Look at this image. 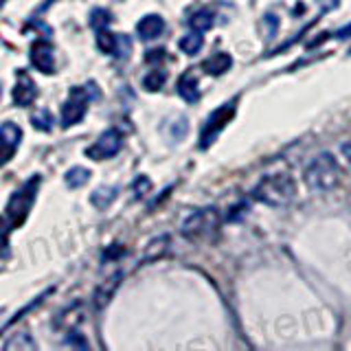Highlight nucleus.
<instances>
[{
  "instance_id": "f257e3e1",
  "label": "nucleus",
  "mask_w": 351,
  "mask_h": 351,
  "mask_svg": "<svg viewBox=\"0 0 351 351\" xmlns=\"http://www.w3.org/2000/svg\"><path fill=\"white\" fill-rule=\"evenodd\" d=\"M252 195L268 206H288L296 195V182L290 173H270L261 178Z\"/></svg>"
},
{
  "instance_id": "f03ea898",
  "label": "nucleus",
  "mask_w": 351,
  "mask_h": 351,
  "mask_svg": "<svg viewBox=\"0 0 351 351\" xmlns=\"http://www.w3.org/2000/svg\"><path fill=\"white\" fill-rule=\"evenodd\" d=\"M303 180L310 186L312 191H329L334 189L340 180V167L336 158L329 152L318 154V156L312 158V162L307 165L303 171Z\"/></svg>"
},
{
  "instance_id": "7ed1b4c3",
  "label": "nucleus",
  "mask_w": 351,
  "mask_h": 351,
  "mask_svg": "<svg viewBox=\"0 0 351 351\" xmlns=\"http://www.w3.org/2000/svg\"><path fill=\"white\" fill-rule=\"evenodd\" d=\"M40 182L42 178L40 176H31V178L20 186L16 193H11L9 202L5 206V217L9 219V224L18 228L25 224V219L29 217V211L33 202H36V195H38V189H40Z\"/></svg>"
},
{
  "instance_id": "20e7f679",
  "label": "nucleus",
  "mask_w": 351,
  "mask_h": 351,
  "mask_svg": "<svg viewBox=\"0 0 351 351\" xmlns=\"http://www.w3.org/2000/svg\"><path fill=\"white\" fill-rule=\"evenodd\" d=\"M97 97H99V90L95 84L73 86L69 93V99H66V104L62 106V128H71L75 123H80V121L86 117L88 104L95 101Z\"/></svg>"
},
{
  "instance_id": "39448f33",
  "label": "nucleus",
  "mask_w": 351,
  "mask_h": 351,
  "mask_svg": "<svg viewBox=\"0 0 351 351\" xmlns=\"http://www.w3.org/2000/svg\"><path fill=\"white\" fill-rule=\"evenodd\" d=\"M235 112H237V99L226 101L224 106H219L215 112H211V117L206 119V123L202 128V134H200V149H206V147L213 145V141L219 136V132L233 121Z\"/></svg>"
},
{
  "instance_id": "423d86ee",
  "label": "nucleus",
  "mask_w": 351,
  "mask_h": 351,
  "mask_svg": "<svg viewBox=\"0 0 351 351\" xmlns=\"http://www.w3.org/2000/svg\"><path fill=\"white\" fill-rule=\"evenodd\" d=\"M217 226H219L217 208L206 206V208H200V211H195L193 215L186 217V222L182 224V235L186 239H200L208 233H213Z\"/></svg>"
},
{
  "instance_id": "0eeeda50",
  "label": "nucleus",
  "mask_w": 351,
  "mask_h": 351,
  "mask_svg": "<svg viewBox=\"0 0 351 351\" xmlns=\"http://www.w3.org/2000/svg\"><path fill=\"white\" fill-rule=\"evenodd\" d=\"M121 147H123V136H121L119 130L112 128V130H106L104 134L86 149V156L93 160H106V158L117 156Z\"/></svg>"
},
{
  "instance_id": "6e6552de",
  "label": "nucleus",
  "mask_w": 351,
  "mask_h": 351,
  "mask_svg": "<svg viewBox=\"0 0 351 351\" xmlns=\"http://www.w3.org/2000/svg\"><path fill=\"white\" fill-rule=\"evenodd\" d=\"M22 138V130L7 121V123L0 125V165H5L11 156L16 154L18 145Z\"/></svg>"
},
{
  "instance_id": "1a4fd4ad",
  "label": "nucleus",
  "mask_w": 351,
  "mask_h": 351,
  "mask_svg": "<svg viewBox=\"0 0 351 351\" xmlns=\"http://www.w3.org/2000/svg\"><path fill=\"white\" fill-rule=\"evenodd\" d=\"M31 64L44 75L55 73V55H53V44L49 40H38L31 47Z\"/></svg>"
},
{
  "instance_id": "9d476101",
  "label": "nucleus",
  "mask_w": 351,
  "mask_h": 351,
  "mask_svg": "<svg viewBox=\"0 0 351 351\" xmlns=\"http://www.w3.org/2000/svg\"><path fill=\"white\" fill-rule=\"evenodd\" d=\"M36 95H38V90H36V84H33V80L25 71H18V82H16V88H14V104L20 106V108H27V106L33 104Z\"/></svg>"
},
{
  "instance_id": "9b49d317",
  "label": "nucleus",
  "mask_w": 351,
  "mask_h": 351,
  "mask_svg": "<svg viewBox=\"0 0 351 351\" xmlns=\"http://www.w3.org/2000/svg\"><path fill=\"white\" fill-rule=\"evenodd\" d=\"M162 31H165V20L156 14L141 18V22L136 25V33L141 40H156L162 36Z\"/></svg>"
},
{
  "instance_id": "f8f14e48",
  "label": "nucleus",
  "mask_w": 351,
  "mask_h": 351,
  "mask_svg": "<svg viewBox=\"0 0 351 351\" xmlns=\"http://www.w3.org/2000/svg\"><path fill=\"white\" fill-rule=\"evenodd\" d=\"M178 95L186 104H195L200 99V88H197V77L193 71H186L178 80Z\"/></svg>"
},
{
  "instance_id": "ddd939ff",
  "label": "nucleus",
  "mask_w": 351,
  "mask_h": 351,
  "mask_svg": "<svg viewBox=\"0 0 351 351\" xmlns=\"http://www.w3.org/2000/svg\"><path fill=\"white\" fill-rule=\"evenodd\" d=\"M230 66H233V58H230L228 53L219 51V53L211 55V58L202 62V71L208 75H224Z\"/></svg>"
},
{
  "instance_id": "4468645a",
  "label": "nucleus",
  "mask_w": 351,
  "mask_h": 351,
  "mask_svg": "<svg viewBox=\"0 0 351 351\" xmlns=\"http://www.w3.org/2000/svg\"><path fill=\"white\" fill-rule=\"evenodd\" d=\"M117 193H119L117 186H101V189H97L90 195V202H93V206L99 208V211H104V208H108L117 200Z\"/></svg>"
},
{
  "instance_id": "2eb2a0df",
  "label": "nucleus",
  "mask_w": 351,
  "mask_h": 351,
  "mask_svg": "<svg viewBox=\"0 0 351 351\" xmlns=\"http://www.w3.org/2000/svg\"><path fill=\"white\" fill-rule=\"evenodd\" d=\"M213 22H215V16H213V11L211 9H200V11H195V14L189 18V27L193 31H208L213 27Z\"/></svg>"
},
{
  "instance_id": "dca6fc26",
  "label": "nucleus",
  "mask_w": 351,
  "mask_h": 351,
  "mask_svg": "<svg viewBox=\"0 0 351 351\" xmlns=\"http://www.w3.org/2000/svg\"><path fill=\"white\" fill-rule=\"evenodd\" d=\"M97 47L101 49L106 55H117V47H119V33H110L108 29L97 31Z\"/></svg>"
},
{
  "instance_id": "f3484780",
  "label": "nucleus",
  "mask_w": 351,
  "mask_h": 351,
  "mask_svg": "<svg viewBox=\"0 0 351 351\" xmlns=\"http://www.w3.org/2000/svg\"><path fill=\"white\" fill-rule=\"evenodd\" d=\"M169 246V237L167 235H160L156 239L149 241V246L145 248V255H143V261H156L158 257H162L167 252Z\"/></svg>"
},
{
  "instance_id": "a211bd4d",
  "label": "nucleus",
  "mask_w": 351,
  "mask_h": 351,
  "mask_svg": "<svg viewBox=\"0 0 351 351\" xmlns=\"http://www.w3.org/2000/svg\"><path fill=\"white\" fill-rule=\"evenodd\" d=\"M178 47L182 53L186 55H195L197 51H200L204 47V38H202V33L200 31H193V33H186V36L180 38L178 42Z\"/></svg>"
},
{
  "instance_id": "6ab92c4d",
  "label": "nucleus",
  "mask_w": 351,
  "mask_h": 351,
  "mask_svg": "<svg viewBox=\"0 0 351 351\" xmlns=\"http://www.w3.org/2000/svg\"><path fill=\"white\" fill-rule=\"evenodd\" d=\"M119 281H121V272H117L112 279H108V283L99 285V290H97V294H95V303H97V307H104V305L108 303V299H110V296H112V292L117 290Z\"/></svg>"
},
{
  "instance_id": "aec40b11",
  "label": "nucleus",
  "mask_w": 351,
  "mask_h": 351,
  "mask_svg": "<svg viewBox=\"0 0 351 351\" xmlns=\"http://www.w3.org/2000/svg\"><path fill=\"white\" fill-rule=\"evenodd\" d=\"M66 184L71 186V189H80V186H84L88 180H90V171H88L86 167H73L66 171Z\"/></svg>"
},
{
  "instance_id": "412c9836",
  "label": "nucleus",
  "mask_w": 351,
  "mask_h": 351,
  "mask_svg": "<svg viewBox=\"0 0 351 351\" xmlns=\"http://www.w3.org/2000/svg\"><path fill=\"white\" fill-rule=\"evenodd\" d=\"M90 27L95 29V31H104V29H108L110 25H112V14H110L108 9H93L90 11Z\"/></svg>"
},
{
  "instance_id": "4be33fe9",
  "label": "nucleus",
  "mask_w": 351,
  "mask_h": 351,
  "mask_svg": "<svg viewBox=\"0 0 351 351\" xmlns=\"http://www.w3.org/2000/svg\"><path fill=\"white\" fill-rule=\"evenodd\" d=\"M53 123H55V119L49 110H36V112L31 114V125L40 132H49L53 128Z\"/></svg>"
},
{
  "instance_id": "5701e85b",
  "label": "nucleus",
  "mask_w": 351,
  "mask_h": 351,
  "mask_svg": "<svg viewBox=\"0 0 351 351\" xmlns=\"http://www.w3.org/2000/svg\"><path fill=\"white\" fill-rule=\"evenodd\" d=\"M165 80H167V75H165V71H149L145 77H143V86L147 88V90H160Z\"/></svg>"
},
{
  "instance_id": "b1692460",
  "label": "nucleus",
  "mask_w": 351,
  "mask_h": 351,
  "mask_svg": "<svg viewBox=\"0 0 351 351\" xmlns=\"http://www.w3.org/2000/svg\"><path fill=\"white\" fill-rule=\"evenodd\" d=\"M38 345H36V340H33L29 334H18V336H14L11 340H7L5 343V349H36Z\"/></svg>"
},
{
  "instance_id": "393cba45",
  "label": "nucleus",
  "mask_w": 351,
  "mask_h": 351,
  "mask_svg": "<svg viewBox=\"0 0 351 351\" xmlns=\"http://www.w3.org/2000/svg\"><path fill=\"white\" fill-rule=\"evenodd\" d=\"M11 228H14V226L9 224V219L0 217V257H5L7 250H9V233H11Z\"/></svg>"
},
{
  "instance_id": "a878e982",
  "label": "nucleus",
  "mask_w": 351,
  "mask_h": 351,
  "mask_svg": "<svg viewBox=\"0 0 351 351\" xmlns=\"http://www.w3.org/2000/svg\"><path fill=\"white\" fill-rule=\"evenodd\" d=\"M165 58V51L162 49H152V51H147V55H145V62H160Z\"/></svg>"
},
{
  "instance_id": "bb28decb",
  "label": "nucleus",
  "mask_w": 351,
  "mask_h": 351,
  "mask_svg": "<svg viewBox=\"0 0 351 351\" xmlns=\"http://www.w3.org/2000/svg\"><path fill=\"white\" fill-rule=\"evenodd\" d=\"M143 189H145V191L149 189V180H147V178H138V180H136V195H143V193H141Z\"/></svg>"
},
{
  "instance_id": "cd10ccee",
  "label": "nucleus",
  "mask_w": 351,
  "mask_h": 351,
  "mask_svg": "<svg viewBox=\"0 0 351 351\" xmlns=\"http://www.w3.org/2000/svg\"><path fill=\"white\" fill-rule=\"evenodd\" d=\"M334 38H338V40H347V38H351V25H347L345 29L336 31V36H334Z\"/></svg>"
},
{
  "instance_id": "c85d7f7f",
  "label": "nucleus",
  "mask_w": 351,
  "mask_h": 351,
  "mask_svg": "<svg viewBox=\"0 0 351 351\" xmlns=\"http://www.w3.org/2000/svg\"><path fill=\"white\" fill-rule=\"evenodd\" d=\"M343 156L347 158V162L351 165V141L349 143H345V145H343Z\"/></svg>"
},
{
  "instance_id": "c756f323",
  "label": "nucleus",
  "mask_w": 351,
  "mask_h": 351,
  "mask_svg": "<svg viewBox=\"0 0 351 351\" xmlns=\"http://www.w3.org/2000/svg\"><path fill=\"white\" fill-rule=\"evenodd\" d=\"M321 5H323V11H329L338 5V0H321Z\"/></svg>"
},
{
  "instance_id": "7c9ffc66",
  "label": "nucleus",
  "mask_w": 351,
  "mask_h": 351,
  "mask_svg": "<svg viewBox=\"0 0 351 351\" xmlns=\"http://www.w3.org/2000/svg\"><path fill=\"white\" fill-rule=\"evenodd\" d=\"M5 3H7V0H0V9H3V7H5Z\"/></svg>"
},
{
  "instance_id": "2f4dec72",
  "label": "nucleus",
  "mask_w": 351,
  "mask_h": 351,
  "mask_svg": "<svg viewBox=\"0 0 351 351\" xmlns=\"http://www.w3.org/2000/svg\"><path fill=\"white\" fill-rule=\"evenodd\" d=\"M0 99H3V84H0Z\"/></svg>"
}]
</instances>
